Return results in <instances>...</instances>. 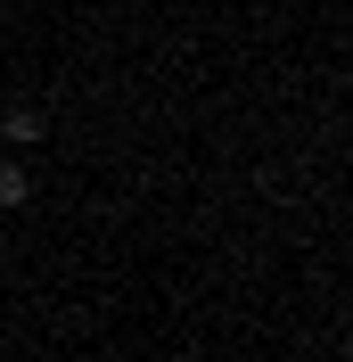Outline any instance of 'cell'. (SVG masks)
<instances>
[{"instance_id": "obj_1", "label": "cell", "mask_w": 353, "mask_h": 362, "mask_svg": "<svg viewBox=\"0 0 353 362\" xmlns=\"http://www.w3.org/2000/svg\"><path fill=\"white\" fill-rule=\"evenodd\" d=\"M0 132L17 140V148H33V140H42V107H8V115H0Z\"/></svg>"}, {"instance_id": "obj_2", "label": "cell", "mask_w": 353, "mask_h": 362, "mask_svg": "<svg viewBox=\"0 0 353 362\" xmlns=\"http://www.w3.org/2000/svg\"><path fill=\"white\" fill-rule=\"evenodd\" d=\"M25 198H33V173L8 157V165H0V206H25Z\"/></svg>"}]
</instances>
